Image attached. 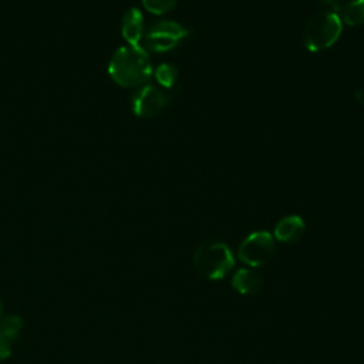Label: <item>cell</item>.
Here are the masks:
<instances>
[{
  "label": "cell",
  "mask_w": 364,
  "mask_h": 364,
  "mask_svg": "<svg viewBox=\"0 0 364 364\" xmlns=\"http://www.w3.org/2000/svg\"><path fill=\"white\" fill-rule=\"evenodd\" d=\"M237 256L250 267L263 266L274 256V237L266 230L253 232L239 245Z\"/></svg>",
  "instance_id": "obj_5"
},
{
  "label": "cell",
  "mask_w": 364,
  "mask_h": 364,
  "mask_svg": "<svg viewBox=\"0 0 364 364\" xmlns=\"http://www.w3.org/2000/svg\"><path fill=\"white\" fill-rule=\"evenodd\" d=\"M178 0H142L144 7L154 14H165L168 11H171Z\"/></svg>",
  "instance_id": "obj_12"
},
{
  "label": "cell",
  "mask_w": 364,
  "mask_h": 364,
  "mask_svg": "<svg viewBox=\"0 0 364 364\" xmlns=\"http://www.w3.org/2000/svg\"><path fill=\"white\" fill-rule=\"evenodd\" d=\"M168 95L152 84H144L132 95V111L142 118L158 115L168 105Z\"/></svg>",
  "instance_id": "obj_6"
},
{
  "label": "cell",
  "mask_w": 364,
  "mask_h": 364,
  "mask_svg": "<svg viewBox=\"0 0 364 364\" xmlns=\"http://www.w3.org/2000/svg\"><path fill=\"white\" fill-rule=\"evenodd\" d=\"M317 1L323 6H326L327 7L326 10L338 14L343 10V7L347 4L348 0H317Z\"/></svg>",
  "instance_id": "obj_13"
},
{
  "label": "cell",
  "mask_w": 364,
  "mask_h": 364,
  "mask_svg": "<svg viewBox=\"0 0 364 364\" xmlns=\"http://www.w3.org/2000/svg\"><path fill=\"white\" fill-rule=\"evenodd\" d=\"M338 17L347 26L364 24V0H348L338 13Z\"/></svg>",
  "instance_id": "obj_10"
},
{
  "label": "cell",
  "mask_w": 364,
  "mask_h": 364,
  "mask_svg": "<svg viewBox=\"0 0 364 364\" xmlns=\"http://www.w3.org/2000/svg\"><path fill=\"white\" fill-rule=\"evenodd\" d=\"M121 33L129 46H139L144 37V17L138 9L131 7L124 13Z\"/></svg>",
  "instance_id": "obj_8"
},
{
  "label": "cell",
  "mask_w": 364,
  "mask_h": 364,
  "mask_svg": "<svg viewBox=\"0 0 364 364\" xmlns=\"http://www.w3.org/2000/svg\"><path fill=\"white\" fill-rule=\"evenodd\" d=\"M0 307H1V303H0ZM0 310H1V309H0Z\"/></svg>",
  "instance_id": "obj_15"
},
{
  "label": "cell",
  "mask_w": 364,
  "mask_h": 364,
  "mask_svg": "<svg viewBox=\"0 0 364 364\" xmlns=\"http://www.w3.org/2000/svg\"><path fill=\"white\" fill-rule=\"evenodd\" d=\"M188 36L189 30L182 24L171 20H159L148 28L144 38L148 50L166 53L175 48Z\"/></svg>",
  "instance_id": "obj_4"
},
{
  "label": "cell",
  "mask_w": 364,
  "mask_h": 364,
  "mask_svg": "<svg viewBox=\"0 0 364 364\" xmlns=\"http://www.w3.org/2000/svg\"><path fill=\"white\" fill-rule=\"evenodd\" d=\"M155 78L164 88H171L178 80V70L169 63H162L155 70Z\"/></svg>",
  "instance_id": "obj_11"
},
{
  "label": "cell",
  "mask_w": 364,
  "mask_h": 364,
  "mask_svg": "<svg viewBox=\"0 0 364 364\" xmlns=\"http://www.w3.org/2000/svg\"><path fill=\"white\" fill-rule=\"evenodd\" d=\"M343 23L338 14L320 10L314 13L303 28V43L311 53H317L331 47L340 37Z\"/></svg>",
  "instance_id": "obj_3"
},
{
  "label": "cell",
  "mask_w": 364,
  "mask_h": 364,
  "mask_svg": "<svg viewBox=\"0 0 364 364\" xmlns=\"http://www.w3.org/2000/svg\"><path fill=\"white\" fill-rule=\"evenodd\" d=\"M354 98H355V100H357V102L364 108V88L355 90V92H354Z\"/></svg>",
  "instance_id": "obj_14"
},
{
  "label": "cell",
  "mask_w": 364,
  "mask_h": 364,
  "mask_svg": "<svg viewBox=\"0 0 364 364\" xmlns=\"http://www.w3.org/2000/svg\"><path fill=\"white\" fill-rule=\"evenodd\" d=\"M193 266L199 274L210 280L223 279L235 266V257L223 242L208 240L193 253Z\"/></svg>",
  "instance_id": "obj_2"
},
{
  "label": "cell",
  "mask_w": 364,
  "mask_h": 364,
  "mask_svg": "<svg viewBox=\"0 0 364 364\" xmlns=\"http://www.w3.org/2000/svg\"><path fill=\"white\" fill-rule=\"evenodd\" d=\"M108 74L121 87H141L152 74L149 55L139 46H122L112 54Z\"/></svg>",
  "instance_id": "obj_1"
},
{
  "label": "cell",
  "mask_w": 364,
  "mask_h": 364,
  "mask_svg": "<svg viewBox=\"0 0 364 364\" xmlns=\"http://www.w3.org/2000/svg\"><path fill=\"white\" fill-rule=\"evenodd\" d=\"M263 286L264 279L253 269H239L232 277V287L243 296L256 294L263 289Z\"/></svg>",
  "instance_id": "obj_9"
},
{
  "label": "cell",
  "mask_w": 364,
  "mask_h": 364,
  "mask_svg": "<svg viewBox=\"0 0 364 364\" xmlns=\"http://www.w3.org/2000/svg\"><path fill=\"white\" fill-rule=\"evenodd\" d=\"M306 230L304 220L297 215H289L282 218L274 226V239L282 243L299 242Z\"/></svg>",
  "instance_id": "obj_7"
}]
</instances>
